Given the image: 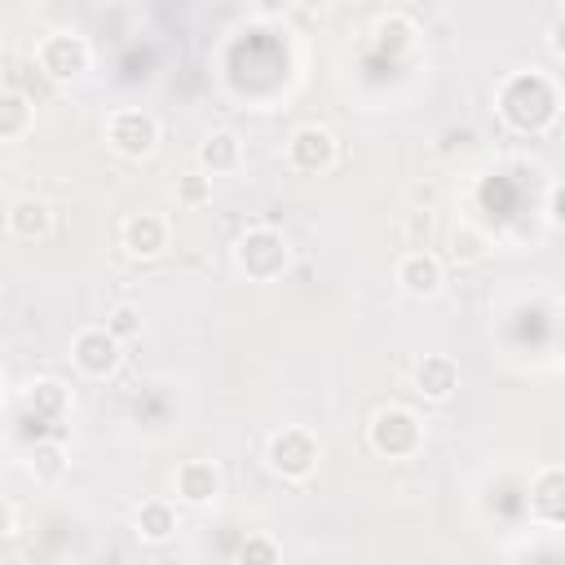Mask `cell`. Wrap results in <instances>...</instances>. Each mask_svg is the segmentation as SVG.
<instances>
[{
	"instance_id": "obj_24",
	"label": "cell",
	"mask_w": 565,
	"mask_h": 565,
	"mask_svg": "<svg viewBox=\"0 0 565 565\" xmlns=\"http://www.w3.org/2000/svg\"><path fill=\"white\" fill-rule=\"evenodd\" d=\"M106 327L119 335V340H137L141 335V309L137 305H115L106 313Z\"/></svg>"
},
{
	"instance_id": "obj_3",
	"label": "cell",
	"mask_w": 565,
	"mask_h": 565,
	"mask_svg": "<svg viewBox=\"0 0 565 565\" xmlns=\"http://www.w3.org/2000/svg\"><path fill=\"white\" fill-rule=\"evenodd\" d=\"M318 459H322V441H318L309 428H300V424L278 428V433H269V441H265V463H269V472L282 477V481H305V477H313Z\"/></svg>"
},
{
	"instance_id": "obj_17",
	"label": "cell",
	"mask_w": 565,
	"mask_h": 565,
	"mask_svg": "<svg viewBox=\"0 0 565 565\" xmlns=\"http://www.w3.org/2000/svg\"><path fill=\"white\" fill-rule=\"evenodd\" d=\"M35 128V102L22 88L0 93V141H22Z\"/></svg>"
},
{
	"instance_id": "obj_5",
	"label": "cell",
	"mask_w": 565,
	"mask_h": 565,
	"mask_svg": "<svg viewBox=\"0 0 565 565\" xmlns=\"http://www.w3.org/2000/svg\"><path fill=\"white\" fill-rule=\"evenodd\" d=\"M35 66L53 79V84H75L79 75H88L93 66V49L79 31H49L35 44Z\"/></svg>"
},
{
	"instance_id": "obj_2",
	"label": "cell",
	"mask_w": 565,
	"mask_h": 565,
	"mask_svg": "<svg viewBox=\"0 0 565 565\" xmlns=\"http://www.w3.org/2000/svg\"><path fill=\"white\" fill-rule=\"evenodd\" d=\"M234 265L252 278V282H274L287 274L291 265V247L282 238V230L274 225H247L234 243Z\"/></svg>"
},
{
	"instance_id": "obj_23",
	"label": "cell",
	"mask_w": 565,
	"mask_h": 565,
	"mask_svg": "<svg viewBox=\"0 0 565 565\" xmlns=\"http://www.w3.org/2000/svg\"><path fill=\"white\" fill-rule=\"evenodd\" d=\"M282 556V547L269 539V534H247L243 547H238V561L243 565H274Z\"/></svg>"
},
{
	"instance_id": "obj_6",
	"label": "cell",
	"mask_w": 565,
	"mask_h": 565,
	"mask_svg": "<svg viewBox=\"0 0 565 565\" xmlns=\"http://www.w3.org/2000/svg\"><path fill=\"white\" fill-rule=\"evenodd\" d=\"M106 146L119 154V159H150L159 150V119L150 110H137V106H119L106 115Z\"/></svg>"
},
{
	"instance_id": "obj_16",
	"label": "cell",
	"mask_w": 565,
	"mask_h": 565,
	"mask_svg": "<svg viewBox=\"0 0 565 565\" xmlns=\"http://www.w3.org/2000/svg\"><path fill=\"white\" fill-rule=\"evenodd\" d=\"M238 163H243V141H238L230 128H216V132H207V137L199 141V168H203V172L221 177V172H234Z\"/></svg>"
},
{
	"instance_id": "obj_7",
	"label": "cell",
	"mask_w": 565,
	"mask_h": 565,
	"mask_svg": "<svg viewBox=\"0 0 565 565\" xmlns=\"http://www.w3.org/2000/svg\"><path fill=\"white\" fill-rule=\"evenodd\" d=\"M71 362L84 380H110L124 362V340L110 327H84L71 340Z\"/></svg>"
},
{
	"instance_id": "obj_18",
	"label": "cell",
	"mask_w": 565,
	"mask_h": 565,
	"mask_svg": "<svg viewBox=\"0 0 565 565\" xmlns=\"http://www.w3.org/2000/svg\"><path fill=\"white\" fill-rule=\"evenodd\" d=\"M375 49L397 57V53H411L415 49V22L406 13H384L375 22Z\"/></svg>"
},
{
	"instance_id": "obj_20",
	"label": "cell",
	"mask_w": 565,
	"mask_h": 565,
	"mask_svg": "<svg viewBox=\"0 0 565 565\" xmlns=\"http://www.w3.org/2000/svg\"><path fill=\"white\" fill-rule=\"evenodd\" d=\"M26 406H31L35 415L62 419V411H66V388H62L57 380H35V384L26 388Z\"/></svg>"
},
{
	"instance_id": "obj_10",
	"label": "cell",
	"mask_w": 565,
	"mask_h": 565,
	"mask_svg": "<svg viewBox=\"0 0 565 565\" xmlns=\"http://www.w3.org/2000/svg\"><path fill=\"white\" fill-rule=\"evenodd\" d=\"M168 238H172V230H168V221L159 212H128L124 225H119V243H124V252L132 260L163 256L168 252Z\"/></svg>"
},
{
	"instance_id": "obj_8",
	"label": "cell",
	"mask_w": 565,
	"mask_h": 565,
	"mask_svg": "<svg viewBox=\"0 0 565 565\" xmlns=\"http://www.w3.org/2000/svg\"><path fill=\"white\" fill-rule=\"evenodd\" d=\"M335 159H340V146H335L331 128H322V124L291 128V137H287V168H296L305 177H318V172H331Z\"/></svg>"
},
{
	"instance_id": "obj_4",
	"label": "cell",
	"mask_w": 565,
	"mask_h": 565,
	"mask_svg": "<svg viewBox=\"0 0 565 565\" xmlns=\"http://www.w3.org/2000/svg\"><path fill=\"white\" fill-rule=\"evenodd\" d=\"M366 441H371V450L384 455V459H411V455H419V446H424V424H419V415L406 411V406H380V411L371 415V424H366Z\"/></svg>"
},
{
	"instance_id": "obj_29",
	"label": "cell",
	"mask_w": 565,
	"mask_h": 565,
	"mask_svg": "<svg viewBox=\"0 0 565 565\" xmlns=\"http://www.w3.org/2000/svg\"><path fill=\"white\" fill-rule=\"evenodd\" d=\"M291 4H296V9H305V13H327L335 0H291Z\"/></svg>"
},
{
	"instance_id": "obj_14",
	"label": "cell",
	"mask_w": 565,
	"mask_h": 565,
	"mask_svg": "<svg viewBox=\"0 0 565 565\" xmlns=\"http://www.w3.org/2000/svg\"><path fill=\"white\" fill-rule=\"evenodd\" d=\"M4 225H9V234H13L18 243H44V238L53 234V207H49L44 199H35V194H18V199L9 203Z\"/></svg>"
},
{
	"instance_id": "obj_21",
	"label": "cell",
	"mask_w": 565,
	"mask_h": 565,
	"mask_svg": "<svg viewBox=\"0 0 565 565\" xmlns=\"http://www.w3.org/2000/svg\"><path fill=\"white\" fill-rule=\"evenodd\" d=\"M486 252H490V243H486L481 230H472V225H455V230H450V256H455L459 265L486 260Z\"/></svg>"
},
{
	"instance_id": "obj_28",
	"label": "cell",
	"mask_w": 565,
	"mask_h": 565,
	"mask_svg": "<svg viewBox=\"0 0 565 565\" xmlns=\"http://www.w3.org/2000/svg\"><path fill=\"white\" fill-rule=\"evenodd\" d=\"M4 539H18V508L13 503H4V530H0Z\"/></svg>"
},
{
	"instance_id": "obj_25",
	"label": "cell",
	"mask_w": 565,
	"mask_h": 565,
	"mask_svg": "<svg viewBox=\"0 0 565 565\" xmlns=\"http://www.w3.org/2000/svg\"><path fill=\"white\" fill-rule=\"evenodd\" d=\"M547 221L565 230V181H556V185L547 190Z\"/></svg>"
},
{
	"instance_id": "obj_11",
	"label": "cell",
	"mask_w": 565,
	"mask_h": 565,
	"mask_svg": "<svg viewBox=\"0 0 565 565\" xmlns=\"http://www.w3.org/2000/svg\"><path fill=\"white\" fill-rule=\"evenodd\" d=\"M221 468L212 463V459H185L177 472H172V490H177V499L181 503H190V508H207V503H216L221 499Z\"/></svg>"
},
{
	"instance_id": "obj_13",
	"label": "cell",
	"mask_w": 565,
	"mask_h": 565,
	"mask_svg": "<svg viewBox=\"0 0 565 565\" xmlns=\"http://www.w3.org/2000/svg\"><path fill=\"white\" fill-rule=\"evenodd\" d=\"M411 380H415V393L424 402H450L455 388H459V362L450 353H428V358L415 362Z\"/></svg>"
},
{
	"instance_id": "obj_22",
	"label": "cell",
	"mask_w": 565,
	"mask_h": 565,
	"mask_svg": "<svg viewBox=\"0 0 565 565\" xmlns=\"http://www.w3.org/2000/svg\"><path fill=\"white\" fill-rule=\"evenodd\" d=\"M177 203L181 207H203V203H212V172H181L177 177Z\"/></svg>"
},
{
	"instance_id": "obj_15",
	"label": "cell",
	"mask_w": 565,
	"mask_h": 565,
	"mask_svg": "<svg viewBox=\"0 0 565 565\" xmlns=\"http://www.w3.org/2000/svg\"><path fill=\"white\" fill-rule=\"evenodd\" d=\"M132 530L141 543H168L181 530V521H177V508L168 499H141L132 512Z\"/></svg>"
},
{
	"instance_id": "obj_1",
	"label": "cell",
	"mask_w": 565,
	"mask_h": 565,
	"mask_svg": "<svg viewBox=\"0 0 565 565\" xmlns=\"http://www.w3.org/2000/svg\"><path fill=\"white\" fill-rule=\"evenodd\" d=\"M494 106H499V119L512 128V132H521V137H539V132H547L552 124H556V115H561V88H556V79L547 75V71H512L503 84H499V93H494Z\"/></svg>"
},
{
	"instance_id": "obj_19",
	"label": "cell",
	"mask_w": 565,
	"mask_h": 565,
	"mask_svg": "<svg viewBox=\"0 0 565 565\" xmlns=\"http://www.w3.org/2000/svg\"><path fill=\"white\" fill-rule=\"evenodd\" d=\"M26 468H31V477H35L40 486H53V481H62V477H66V450H62V441H57V437H44V441H35V446H31V459H26Z\"/></svg>"
},
{
	"instance_id": "obj_26",
	"label": "cell",
	"mask_w": 565,
	"mask_h": 565,
	"mask_svg": "<svg viewBox=\"0 0 565 565\" xmlns=\"http://www.w3.org/2000/svg\"><path fill=\"white\" fill-rule=\"evenodd\" d=\"M547 49H552V57L565 62V13L552 18V26H547Z\"/></svg>"
},
{
	"instance_id": "obj_12",
	"label": "cell",
	"mask_w": 565,
	"mask_h": 565,
	"mask_svg": "<svg viewBox=\"0 0 565 565\" xmlns=\"http://www.w3.org/2000/svg\"><path fill=\"white\" fill-rule=\"evenodd\" d=\"M530 516H534L539 525H552V530L565 525V463L543 468V472L530 481Z\"/></svg>"
},
{
	"instance_id": "obj_9",
	"label": "cell",
	"mask_w": 565,
	"mask_h": 565,
	"mask_svg": "<svg viewBox=\"0 0 565 565\" xmlns=\"http://www.w3.org/2000/svg\"><path fill=\"white\" fill-rule=\"evenodd\" d=\"M397 287L411 296V300H433L441 287H446V265L441 256H433L428 247H411L397 256V269H393Z\"/></svg>"
},
{
	"instance_id": "obj_27",
	"label": "cell",
	"mask_w": 565,
	"mask_h": 565,
	"mask_svg": "<svg viewBox=\"0 0 565 565\" xmlns=\"http://www.w3.org/2000/svg\"><path fill=\"white\" fill-rule=\"evenodd\" d=\"M256 4V13L260 18H278V13H287L291 9V0H252Z\"/></svg>"
}]
</instances>
